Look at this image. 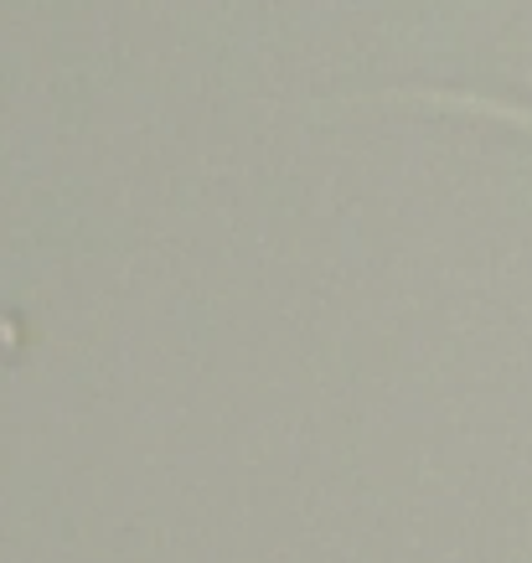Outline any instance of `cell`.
Returning <instances> with one entry per match:
<instances>
[{
  "label": "cell",
  "instance_id": "1",
  "mask_svg": "<svg viewBox=\"0 0 532 563\" xmlns=\"http://www.w3.org/2000/svg\"><path fill=\"white\" fill-rule=\"evenodd\" d=\"M409 99H424V103H455V109H476V114H497V120H512V124H532V103L491 99V93H461V88H413Z\"/></svg>",
  "mask_w": 532,
  "mask_h": 563
}]
</instances>
